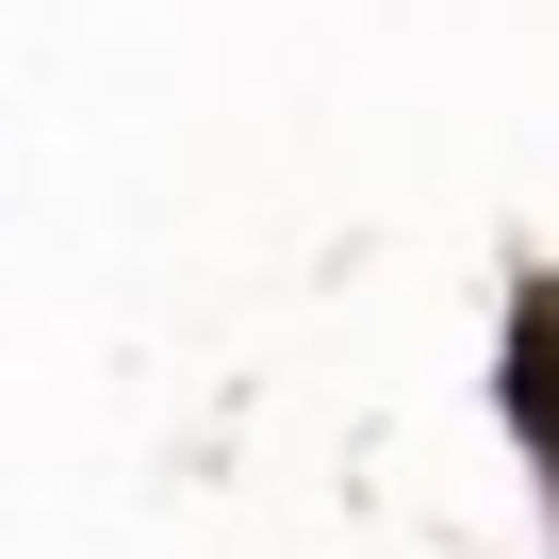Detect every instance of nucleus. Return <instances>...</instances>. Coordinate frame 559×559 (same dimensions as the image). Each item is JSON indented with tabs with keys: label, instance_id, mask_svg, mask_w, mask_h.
Returning a JSON list of instances; mask_svg holds the SVG:
<instances>
[{
	"label": "nucleus",
	"instance_id": "obj_1",
	"mask_svg": "<svg viewBox=\"0 0 559 559\" xmlns=\"http://www.w3.org/2000/svg\"><path fill=\"white\" fill-rule=\"evenodd\" d=\"M493 412H510V444L559 477V263H526V280H510V330H493Z\"/></svg>",
	"mask_w": 559,
	"mask_h": 559
}]
</instances>
